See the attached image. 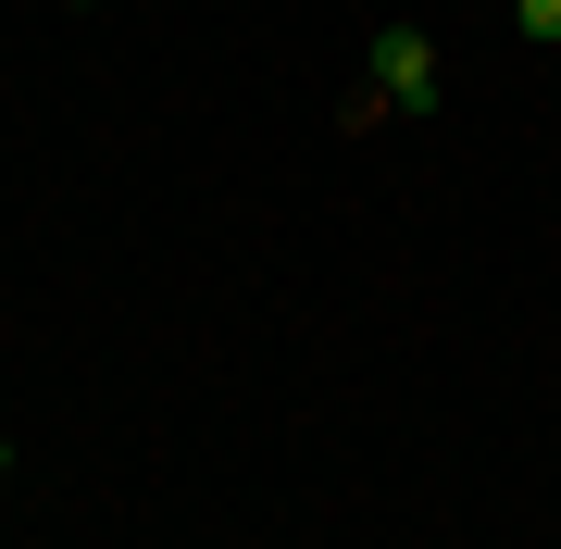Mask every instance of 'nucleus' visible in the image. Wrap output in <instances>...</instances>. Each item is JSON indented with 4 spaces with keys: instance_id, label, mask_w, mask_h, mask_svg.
<instances>
[{
    "instance_id": "2",
    "label": "nucleus",
    "mask_w": 561,
    "mask_h": 549,
    "mask_svg": "<svg viewBox=\"0 0 561 549\" xmlns=\"http://www.w3.org/2000/svg\"><path fill=\"white\" fill-rule=\"evenodd\" d=\"M524 38H561V0H524Z\"/></svg>"
},
{
    "instance_id": "3",
    "label": "nucleus",
    "mask_w": 561,
    "mask_h": 549,
    "mask_svg": "<svg viewBox=\"0 0 561 549\" xmlns=\"http://www.w3.org/2000/svg\"><path fill=\"white\" fill-rule=\"evenodd\" d=\"M0 474H13V437H0Z\"/></svg>"
},
{
    "instance_id": "4",
    "label": "nucleus",
    "mask_w": 561,
    "mask_h": 549,
    "mask_svg": "<svg viewBox=\"0 0 561 549\" xmlns=\"http://www.w3.org/2000/svg\"><path fill=\"white\" fill-rule=\"evenodd\" d=\"M76 13H88V0H76Z\"/></svg>"
},
{
    "instance_id": "1",
    "label": "nucleus",
    "mask_w": 561,
    "mask_h": 549,
    "mask_svg": "<svg viewBox=\"0 0 561 549\" xmlns=\"http://www.w3.org/2000/svg\"><path fill=\"white\" fill-rule=\"evenodd\" d=\"M375 101L387 113H424V101H437V38H424V25H387V38H375Z\"/></svg>"
}]
</instances>
